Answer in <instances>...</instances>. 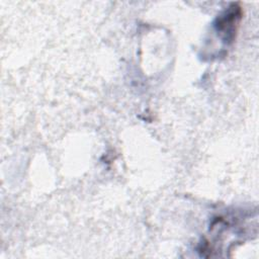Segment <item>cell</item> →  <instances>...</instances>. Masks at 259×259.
<instances>
[{"label":"cell","instance_id":"obj_1","mask_svg":"<svg viewBox=\"0 0 259 259\" xmlns=\"http://www.w3.org/2000/svg\"><path fill=\"white\" fill-rule=\"evenodd\" d=\"M241 16V7H238L237 4H233L224 15L218 17L215 28L218 31L225 34V40L227 42L232 41L235 38L237 26L239 25Z\"/></svg>","mask_w":259,"mask_h":259}]
</instances>
